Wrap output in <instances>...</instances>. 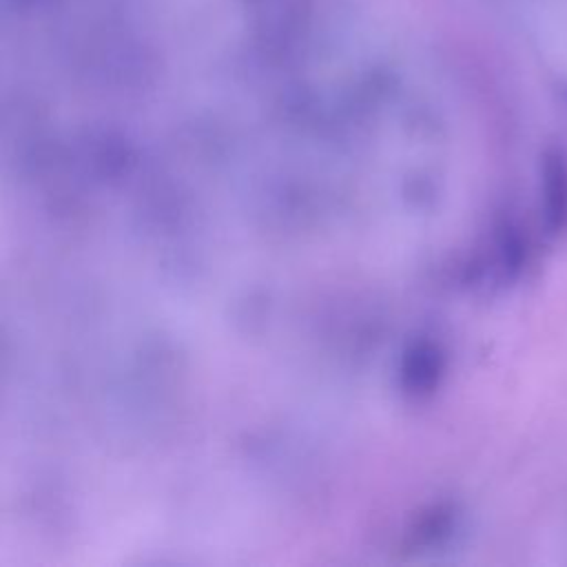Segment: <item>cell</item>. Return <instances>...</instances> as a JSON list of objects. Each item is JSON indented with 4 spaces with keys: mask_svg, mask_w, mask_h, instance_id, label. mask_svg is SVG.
<instances>
[{
    "mask_svg": "<svg viewBox=\"0 0 567 567\" xmlns=\"http://www.w3.org/2000/svg\"><path fill=\"white\" fill-rule=\"evenodd\" d=\"M540 210L551 235L567 230V155L556 146L540 155Z\"/></svg>",
    "mask_w": 567,
    "mask_h": 567,
    "instance_id": "6da1fadb",
    "label": "cell"
}]
</instances>
